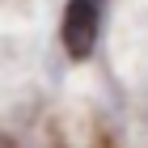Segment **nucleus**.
<instances>
[{"mask_svg": "<svg viewBox=\"0 0 148 148\" xmlns=\"http://www.w3.org/2000/svg\"><path fill=\"white\" fill-rule=\"evenodd\" d=\"M59 38L72 59H89L97 38H102V0H68L64 4V21H59Z\"/></svg>", "mask_w": 148, "mask_h": 148, "instance_id": "obj_1", "label": "nucleus"}]
</instances>
